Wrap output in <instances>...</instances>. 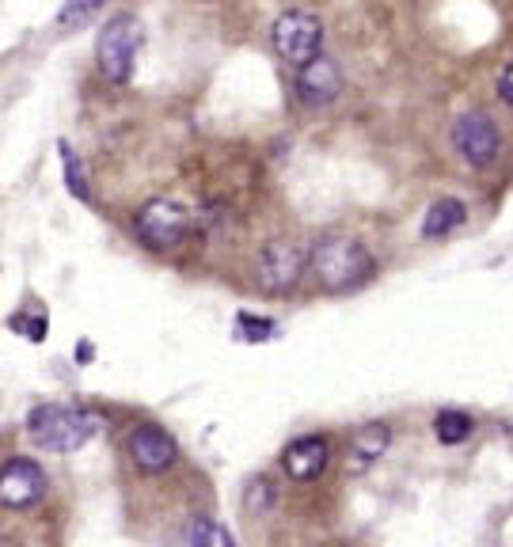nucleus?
Wrapping results in <instances>:
<instances>
[{
	"label": "nucleus",
	"mask_w": 513,
	"mask_h": 547,
	"mask_svg": "<svg viewBox=\"0 0 513 547\" xmlns=\"http://www.w3.org/2000/svg\"><path fill=\"white\" fill-rule=\"evenodd\" d=\"M388 441H392V430H388L384 422H369V426H361L358 434L350 437V445H346V468H350L354 475L369 472L380 456H384Z\"/></svg>",
	"instance_id": "obj_12"
},
{
	"label": "nucleus",
	"mask_w": 513,
	"mask_h": 547,
	"mask_svg": "<svg viewBox=\"0 0 513 547\" xmlns=\"http://www.w3.org/2000/svg\"><path fill=\"white\" fill-rule=\"evenodd\" d=\"M494 92H498V99H502L506 107H513V61H506V65L498 69V76H494Z\"/></svg>",
	"instance_id": "obj_19"
},
{
	"label": "nucleus",
	"mask_w": 513,
	"mask_h": 547,
	"mask_svg": "<svg viewBox=\"0 0 513 547\" xmlns=\"http://www.w3.org/2000/svg\"><path fill=\"white\" fill-rule=\"evenodd\" d=\"M308 274L327 289V293H350L365 285L377 274V259L373 251L342 232H327L320 236L312 251H308Z\"/></svg>",
	"instance_id": "obj_1"
},
{
	"label": "nucleus",
	"mask_w": 513,
	"mask_h": 547,
	"mask_svg": "<svg viewBox=\"0 0 513 547\" xmlns=\"http://www.w3.org/2000/svg\"><path fill=\"white\" fill-rule=\"evenodd\" d=\"M107 0H65L61 4V12H57V23L61 27H73V23H84V19L92 16V12H99Z\"/></svg>",
	"instance_id": "obj_16"
},
{
	"label": "nucleus",
	"mask_w": 513,
	"mask_h": 547,
	"mask_svg": "<svg viewBox=\"0 0 513 547\" xmlns=\"http://www.w3.org/2000/svg\"><path fill=\"white\" fill-rule=\"evenodd\" d=\"M137 50H141V23L130 12H122L103 27L95 42V65L111 84H126L137 65Z\"/></svg>",
	"instance_id": "obj_4"
},
{
	"label": "nucleus",
	"mask_w": 513,
	"mask_h": 547,
	"mask_svg": "<svg viewBox=\"0 0 513 547\" xmlns=\"http://www.w3.org/2000/svg\"><path fill=\"white\" fill-rule=\"evenodd\" d=\"M327 460H331V445H327V437L304 434V437H297V441L285 445L282 468L293 483H312V479L327 468Z\"/></svg>",
	"instance_id": "obj_11"
},
{
	"label": "nucleus",
	"mask_w": 513,
	"mask_h": 547,
	"mask_svg": "<svg viewBox=\"0 0 513 547\" xmlns=\"http://www.w3.org/2000/svg\"><path fill=\"white\" fill-rule=\"evenodd\" d=\"M61 156H65V179H69V190H73V198L88 202V183H84V175L76 171V160H73V152H69V145H61Z\"/></svg>",
	"instance_id": "obj_18"
},
{
	"label": "nucleus",
	"mask_w": 513,
	"mask_h": 547,
	"mask_svg": "<svg viewBox=\"0 0 513 547\" xmlns=\"http://www.w3.org/2000/svg\"><path fill=\"white\" fill-rule=\"evenodd\" d=\"M304 266H308V255L293 240H266L255 255V285L270 293V297H282L289 289H297Z\"/></svg>",
	"instance_id": "obj_6"
},
{
	"label": "nucleus",
	"mask_w": 513,
	"mask_h": 547,
	"mask_svg": "<svg viewBox=\"0 0 513 547\" xmlns=\"http://www.w3.org/2000/svg\"><path fill=\"white\" fill-rule=\"evenodd\" d=\"M453 149L460 152V160L468 168H491L502 152V130L491 114L468 111L456 118L453 126Z\"/></svg>",
	"instance_id": "obj_7"
},
{
	"label": "nucleus",
	"mask_w": 513,
	"mask_h": 547,
	"mask_svg": "<svg viewBox=\"0 0 513 547\" xmlns=\"http://www.w3.org/2000/svg\"><path fill=\"white\" fill-rule=\"evenodd\" d=\"M126 449H130L133 464L149 475L168 472L171 464L179 460V445H175V437H171L164 426H156V422H137V426L130 430V437H126Z\"/></svg>",
	"instance_id": "obj_8"
},
{
	"label": "nucleus",
	"mask_w": 513,
	"mask_h": 547,
	"mask_svg": "<svg viewBox=\"0 0 513 547\" xmlns=\"http://www.w3.org/2000/svg\"><path fill=\"white\" fill-rule=\"evenodd\" d=\"M464 221H468V206L460 198H437L434 206L426 209V217H422V236L426 240H445Z\"/></svg>",
	"instance_id": "obj_13"
},
{
	"label": "nucleus",
	"mask_w": 513,
	"mask_h": 547,
	"mask_svg": "<svg viewBox=\"0 0 513 547\" xmlns=\"http://www.w3.org/2000/svg\"><path fill=\"white\" fill-rule=\"evenodd\" d=\"M46 494V472L27 456H8L4 472H0V502L4 510H27L42 502Z\"/></svg>",
	"instance_id": "obj_9"
},
{
	"label": "nucleus",
	"mask_w": 513,
	"mask_h": 547,
	"mask_svg": "<svg viewBox=\"0 0 513 547\" xmlns=\"http://www.w3.org/2000/svg\"><path fill=\"white\" fill-rule=\"evenodd\" d=\"M293 88H297V99L304 107H327L335 103L342 92V69L335 57L320 54L316 61H308L304 69L293 73Z\"/></svg>",
	"instance_id": "obj_10"
},
{
	"label": "nucleus",
	"mask_w": 513,
	"mask_h": 547,
	"mask_svg": "<svg viewBox=\"0 0 513 547\" xmlns=\"http://www.w3.org/2000/svg\"><path fill=\"white\" fill-rule=\"evenodd\" d=\"M270 46L297 73L323 54V23L304 8H289L270 23Z\"/></svg>",
	"instance_id": "obj_3"
},
{
	"label": "nucleus",
	"mask_w": 513,
	"mask_h": 547,
	"mask_svg": "<svg viewBox=\"0 0 513 547\" xmlns=\"http://www.w3.org/2000/svg\"><path fill=\"white\" fill-rule=\"evenodd\" d=\"M236 331H240L247 342H263V339H270V335H274V323H270V320H255V316L240 312V316H236Z\"/></svg>",
	"instance_id": "obj_17"
},
{
	"label": "nucleus",
	"mask_w": 513,
	"mask_h": 547,
	"mask_svg": "<svg viewBox=\"0 0 513 547\" xmlns=\"http://www.w3.org/2000/svg\"><path fill=\"white\" fill-rule=\"evenodd\" d=\"M137 240L149 251H171L190 232V213L175 198H149L133 217Z\"/></svg>",
	"instance_id": "obj_5"
},
{
	"label": "nucleus",
	"mask_w": 513,
	"mask_h": 547,
	"mask_svg": "<svg viewBox=\"0 0 513 547\" xmlns=\"http://www.w3.org/2000/svg\"><path fill=\"white\" fill-rule=\"evenodd\" d=\"M95 434V415L65 403H42L27 415V437L46 453H76Z\"/></svg>",
	"instance_id": "obj_2"
},
{
	"label": "nucleus",
	"mask_w": 513,
	"mask_h": 547,
	"mask_svg": "<svg viewBox=\"0 0 513 547\" xmlns=\"http://www.w3.org/2000/svg\"><path fill=\"white\" fill-rule=\"evenodd\" d=\"M12 327H16V331H27V339H31V342H38V339H42V331H46L42 316H35V320H27V316H16V320H12Z\"/></svg>",
	"instance_id": "obj_20"
},
{
	"label": "nucleus",
	"mask_w": 513,
	"mask_h": 547,
	"mask_svg": "<svg viewBox=\"0 0 513 547\" xmlns=\"http://www.w3.org/2000/svg\"><path fill=\"white\" fill-rule=\"evenodd\" d=\"M434 434L441 445H464V441L475 434V422L472 415H464V411H441V415L434 418Z\"/></svg>",
	"instance_id": "obj_14"
},
{
	"label": "nucleus",
	"mask_w": 513,
	"mask_h": 547,
	"mask_svg": "<svg viewBox=\"0 0 513 547\" xmlns=\"http://www.w3.org/2000/svg\"><path fill=\"white\" fill-rule=\"evenodd\" d=\"M190 547H236L232 536L225 532V525H217L213 517H198L190 525Z\"/></svg>",
	"instance_id": "obj_15"
}]
</instances>
